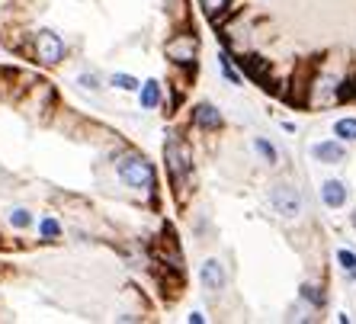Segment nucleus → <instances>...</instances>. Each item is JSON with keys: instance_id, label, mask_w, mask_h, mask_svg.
Returning a JSON list of instances; mask_svg holds the SVG:
<instances>
[{"instance_id": "f3484780", "label": "nucleus", "mask_w": 356, "mask_h": 324, "mask_svg": "<svg viewBox=\"0 0 356 324\" xmlns=\"http://www.w3.org/2000/svg\"><path fill=\"white\" fill-rule=\"evenodd\" d=\"M334 138H340L343 145L356 142V116H343L334 122Z\"/></svg>"}, {"instance_id": "2eb2a0df", "label": "nucleus", "mask_w": 356, "mask_h": 324, "mask_svg": "<svg viewBox=\"0 0 356 324\" xmlns=\"http://www.w3.org/2000/svg\"><path fill=\"white\" fill-rule=\"evenodd\" d=\"M298 299L305 302V305L312 308V311H321L324 302H327V295H324L321 286H315V283H302V289H298Z\"/></svg>"}, {"instance_id": "4be33fe9", "label": "nucleus", "mask_w": 356, "mask_h": 324, "mask_svg": "<svg viewBox=\"0 0 356 324\" xmlns=\"http://www.w3.org/2000/svg\"><path fill=\"white\" fill-rule=\"evenodd\" d=\"M186 321H190V324H206V315H202V311H190V315H186Z\"/></svg>"}, {"instance_id": "1a4fd4ad", "label": "nucleus", "mask_w": 356, "mask_h": 324, "mask_svg": "<svg viewBox=\"0 0 356 324\" xmlns=\"http://www.w3.org/2000/svg\"><path fill=\"white\" fill-rule=\"evenodd\" d=\"M135 97H138V106L145 109V113H154V109L164 106V83H161L158 77H148V81H141Z\"/></svg>"}, {"instance_id": "6ab92c4d", "label": "nucleus", "mask_w": 356, "mask_h": 324, "mask_svg": "<svg viewBox=\"0 0 356 324\" xmlns=\"http://www.w3.org/2000/svg\"><path fill=\"white\" fill-rule=\"evenodd\" d=\"M254 151L260 154V161H264V164H270V167L280 164V151H276V145L266 142V138H260V135L254 138Z\"/></svg>"}, {"instance_id": "39448f33", "label": "nucleus", "mask_w": 356, "mask_h": 324, "mask_svg": "<svg viewBox=\"0 0 356 324\" xmlns=\"http://www.w3.org/2000/svg\"><path fill=\"white\" fill-rule=\"evenodd\" d=\"M266 200H270V209H273L282 222H296V218H302V212H305V196H302V190L292 186V183H282V180L273 183L270 193H266Z\"/></svg>"}, {"instance_id": "0eeeda50", "label": "nucleus", "mask_w": 356, "mask_h": 324, "mask_svg": "<svg viewBox=\"0 0 356 324\" xmlns=\"http://www.w3.org/2000/svg\"><path fill=\"white\" fill-rule=\"evenodd\" d=\"M199 283H202V289H206V292L218 295V292L228 286V270H225L222 260H218V257L202 260V266H199Z\"/></svg>"}, {"instance_id": "4468645a", "label": "nucleus", "mask_w": 356, "mask_h": 324, "mask_svg": "<svg viewBox=\"0 0 356 324\" xmlns=\"http://www.w3.org/2000/svg\"><path fill=\"white\" fill-rule=\"evenodd\" d=\"M106 87H113V90H119V93H138L141 81L135 74H129V71H113V74L106 77Z\"/></svg>"}, {"instance_id": "20e7f679", "label": "nucleus", "mask_w": 356, "mask_h": 324, "mask_svg": "<svg viewBox=\"0 0 356 324\" xmlns=\"http://www.w3.org/2000/svg\"><path fill=\"white\" fill-rule=\"evenodd\" d=\"M164 58L174 67H196L199 58V35L190 26H177L164 42Z\"/></svg>"}, {"instance_id": "7ed1b4c3", "label": "nucleus", "mask_w": 356, "mask_h": 324, "mask_svg": "<svg viewBox=\"0 0 356 324\" xmlns=\"http://www.w3.org/2000/svg\"><path fill=\"white\" fill-rule=\"evenodd\" d=\"M23 55H29L33 65H39V67H58L61 61L67 58V42H65V35H61L58 29L42 26V29L29 33Z\"/></svg>"}, {"instance_id": "f8f14e48", "label": "nucleus", "mask_w": 356, "mask_h": 324, "mask_svg": "<svg viewBox=\"0 0 356 324\" xmlns=\"http://www.w3.org/2000/svg\"><path fill=\"white\" fill-rule=\"evenodd\" d=\"M199 7H202V13H206V17L212 19V26H218V29H222V26L228 23V17L234 13L232 0H199Z\"/></svg>"}, {"instance_id": "9b49d317", "label": "nucleus", "mask_w": 356, "mask_h": 324, "mask_svg": "<svg viewBox=\"0 0 356 324\" xmlns=\"http://www.w3.org/2000/svg\"><path fill=\"white\" fill-rule=\"evenodd\" d=\"M39 241L42 244H58V241H65V222H61L58 216H45V218H39Z\"/></svg>"}, {"instance_id": "412c9836", "label": "nucleus", "mask_w": 356, "mask_h": 324, "mask_svg": "<svg viewBox=\"0 0 356 324\" xmlns=\"http://www.w3.org/2000/svg\"><path fill=\"white\" fill-rule=\"evenodd\" d=\"M161 3L177 23H186V0H161Z\"/></svg>"}, {"instance_id": "f257e3e1", "label": "nucleus", "mask_w": 356, "mask_h": 324, "mask_svg": "<svg viewBox=\"0 0 356 324\" xmlns=\"http://www.w3.org/2000/svg\"><path fill=\"white\" fill-rule=\"evenodd\" d=\"M109 167H113L116 183L129 196H135V200H154L158 196V167L141 151H135L132 145H119L116 151H109Z\"/></svg>"}, {"instance_id": "aec40b11", "label": "nucleus", "mask_w": 356, "mask_h": 324, "mask_svg": "<svg viewBox=\"0 0 356 324\" xmlns=\"http://www.w3.org/2000/svg\"><path fill=\"white\" fill-rule=\"evenodd\" d=\"M337 264H340V270L347 273V280H353V283H356V254H353V250L340 248L337 250Z\"/></svg>"}, {"instance_id": "f03ea898", "label": "nucleus", "mask_w": 356, "mask_h": 324, "mask_svg": "<svg viewBox=\"0 0 356 324\" xmlns=\"http://www.w3.org/2000/svg\"><path fill=\"white\" fill-rule=\"evenodd\" d=\"M164 167H167V177H170V186H174V196L180 202H186L196 170H193V148L180 132L164 135Z\"/></svg>"}, {"instance_id": "dca6fc26", "label": "nucleus", "mask_w": 356, "mask_h": 324, "mask_svg": "<svg viewBox=\"0 0 356 324\" xmlns=\"http://www.w3.org/2000/svg\"><path fill=\"white\" fill-rule=\"evenodd\" d=\"M7 225L13 228V232H29V228L35 225V218H33V212H29L26 206H13L7 212Z\"/></svg>"}, {"instance_id": "423d86ee", "label": "nucleus", "mask_w": 356, "mask_h": 324, "mask_svg": "<svg viewBox=\"0 0 356 324\" xmlns=\"http://www.w3.org/2000/svg\"><path fill=\"white\" fill-rule=\"evenodd\" d=\"M190 125L196 129V132H202V135L222 132L225 129V113L216 106V103L202 100V103H196V106L190 109Z\"/></svg>"}, {"instance_id": "ddd939ff", "label": "nucleus", "mask_w": 356, "mask_h": 324, "mask_svg": "<svg viewBox=\"0 0 356 324\" xmlns=\"http://www.w3.org/2000/svg\"><path fill=\"white\" fill-rule=\"evenodd\" d=\"M74 87L81 93H99L106 83H103V74H99V71L87 67V71H77V74H74Z\"/></svg>"}, {"instance_id": "a211bd4d", "label": "nucleus", "mask_w": 356, "mask_h": 324, "mask_svg": "<svg viewBox=\"0 0 356 324\" xmlns=\"http://www.w3.org/2000/svg\"><path fill=\"white\" fill-rule=\"evenodd\" d=\"M218 67H222V77L232 83V87H241V83H244V74H241L238 67L232 65V55H228V49L218 55Z\"/></svg>"}, {"instance_id": "5701e85b", "label": "nucleus", "mask_w": 356, "mask_h": 324, "mask_svg": "<svg viewBox=\"0 0 356 324\" xmlns=\"http://www.w3.org/2000/svg\"><path fill=\"white\" fill-rule=\"evenodd\" d=\"M350 225H353V228H356V209H353V212H350Z\"/></svg>"}, {"instance_id": "6e6552de", "label": "nucleus", "mask_w": 356, "mask_h": 324, "mask_svg": "<svg viewBox=\"0 0 356 324\" xmlns=\"http://www.w3.org/2000/svg\"><path fill=\"white\" fill-rule=\"evenodd\" d=\"M312 158L318 164H343L347 161V145L340 142V138H324V142L312 145Z\"/></svg>"}, {"instance_id": "9d476101", "label": "nucleus", "mask_w": 356, "mask_h": 324, "mask_svg": "<svg viewBox=\"0 0 356 324\" xmlns=\"http://www.w3.org/2000/svg\"><path fill=\"white\" fill-rule=\"evenodd\" d=\"M350 200V190L343 180H324L321 183V202L327 209H343Z\"/></svg>"}]
</instances>
